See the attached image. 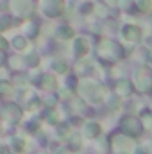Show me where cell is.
<instances>
[{"label": "cell", "instance_id": "1", "mask_svg": "<svg viewBox=\"0 0 152 154\" xmlns=\"http://www.w3.org/2000/svg\"><path fill=\"white\" fill-rule=\"evenodd\" d=\"M140 4H141V7H145V9L150 5V2H149V0H140Z\"/></svg>", "mask_w": 152, "mask_h": 154}]
</instances>
